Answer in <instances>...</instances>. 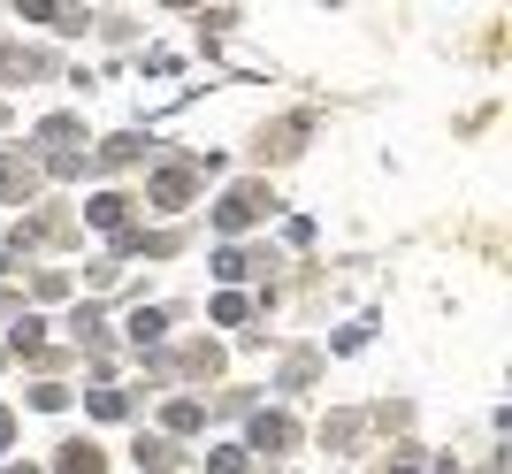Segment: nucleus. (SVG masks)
<instances>
[{"label": "nucleus", "instance_id": "1", "mask_svg": "<svg viewBox=\"0 0 512 474\" xmlns=\"http://www.w3.org/2000/svg\"><path fill=\"white\" fill-rule=\"evenodd\" d=\"M8 184H16V161H0V192H8Z\"/></svg>", "mask_w": 512, "mask_h": 474}, {"label": "nucleus", "instance_id": "2", "mask_svg": "<svg viewBox=\"0 0 512 474\" xmlns=\"http://www.w3.org/2000/svg\"><path fill=\"white\" fill-rule=\"evenodd\" d=\"M0 444H8V413H0Z\"/></svg>", "mask_w": 512, "mask_h": 474}, {"label": "nucleus", "instance_id": "3", "mask_svg": "<svg viewBox=\"0 0 512 474\" xmlns=\"http://www.w3.org/2000/svg\"><path fill=\"white\" fill-rule=\"evenodd\" d=\"M16 474H31V467H16Z\"/></svg>", "mask_w": 512, "mask_h": 474}]
</instances>
